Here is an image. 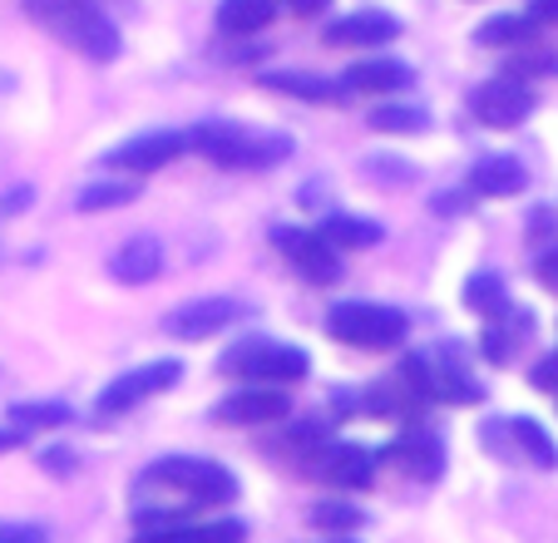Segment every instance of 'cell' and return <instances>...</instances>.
Here are the masks:
<instances>
[{
  "instance_id": "28",
  "label": "cell",
  "mask_w": 558,
  "mask_h": 543,
  "mask_svg": "<svg viewBox=\"0 0 558 543\" xmlns=\"http://www.w3.org/2000/svg\"><path fill=\"white\" fill-rule=\"evenodd\" d=\"M361 173L371 178V183H386V189H396V183H415V164L411 158H366L361 164Z\"/></svg>"
},
{
  "instance_id": "15",
  "label": "cell",
  "mask_w": 558,
  "mask_h": 543,
  "mask_svg": "<svg viewBox=\"0 0 558 543\" xmlns=\"http://www.w3.org/2000/svg\"><path fill=\"white\" fill-rule=\"evenodd\" d=\"M470 189L480 198H514V193L529 189V168L509 154H489L470 168Z\"/></svg>"
},
{
  "instance_id": "10",
  "label": "cell",
  "mask_w": 558,
  "mask_h": 543,
  "mask_svg": "<svg viewBox=\"0 0 558 543\" xmlns=\"http://www.w3.org/2000/svg\"><path fill=\"white\" fill-rule=\"evenodd\" d=\"M380 460L396 464L405 480L430 484V480H440V470H445V445H440V435L411 430V435H396V439H390V445L380 449Z\"/></svg>"
},
{
  "instance_id": "12",
  "label": "cell",
  "mask_w": 558,
  "mask_h": 543,
  "mask_svg": "<svg viewBox=\"0 0 558 543\" xmlns=\"http://www.w3.org/2000/svg\"><path fill=\"white\" fill-rule=\"evenodd\" d=\"M238 312H243V306L232 302V297H198V302L169 312L163 331L179 336V341H203V336H218L228 322H238Z\"/></svg>"
},
{
  "instance_id": "18",
  "label": "cell",
  "mask_w": 558,
  "mask_h": 543,
  "mask_svg": "<svg viewBox=\"0 0 558 543\" xmlns=\"http://www.w3.org/2000/svg\"><path fill=\"white\" fill-rule=\"evenodd\" d=\"M499 430H505L514 445L505 449V455H524L534 470H558V445L548 439V430L538 425V420H529V415H514V420H499Z\"/></svg>"
},
{
  "instance_id": "17",
  "label": "cell",
  "mask_w": 558,
  "mask_h": 543,
  "mask_svg": "<svg viewBox=\"0 0 558 543\" xmlns=\"http://www.w3.org/2000/svg\"><path fill=\"white\" fill-rule=\"evenodd\" d=\"M401 35V21L386 11H356L327 25V45H390Z\"/></svg>"
},
{
  "instance_id": "30",
  "label": "cell",
  "mask_w": 558,
  "mask_h": 543,
  "mask_svg": "<svg viewBox=\"0 0 558 543\" xmlns=\"http://www.w3.org/2000/svg\"><path fill=\"white\" fill-rule=\"evenodd\" d=\"M0 543H50V539H45V529H35V523H5Z\"/></svg>"
},
{
  "instance_id": "29",
  "label": "cell",
  "mask_w": 558,
  "mask_h": 543,
  "mask_svg": "<svg viewBox=\"0 0 558 543\" xmlns=\"http://www.w3.org/2000/svg\"><path fill=\"white\" fill-rule=\"evenodd\" d=\"M312 523L316 529H331V533H347V529H356L361 523V509H351V504H316Z\"/></svg>"
},
{
  "instance_id": "9",
  "label": "cell",
  "mask_w": 558,
  "mask_h": 543,
  "mask_svg": "<svg viewBox=\"0 0 558 543\" xmlns=\"http://www.w3.org/2000/svg\"><path fill=\"white\" fill-rule=\"evenodd\" d=\"M312 474L337 484V490H371L376 484V455L361 445H347V439H331V445L316 449Z\"/></svg>"
},
{
  "instance_id": "2",
  "label": "cell",
  "mask_w": 558,
  "mask_h": 543,
  "mask_svg": "<svg viewBox=\"0 0 558 543\" xmlns=\"http://www.w3.org/2000/svg\"><path fill=\"white\" fill-rule=\"evenodd\" d=\"M144 484H158V490H179L189 504L198 509H222V504L238 499V480H232L228 464L218 460H198V455H169L144 470Z\"/></svg>"
},
{
  "instance_id": "19",
  "label": "cell",
  "mask_w": 558,
  "mask_h": 543,
  "mask_svg": "<svg viewBox=\"0 0 558 543\" xmlns=\"http://www.w3.org/2000/svg\"><path fill=\"white\" fill-rule=\"evenodd\" d=\"M158 267H163V248H158L154 238H134V242H124V248L109 257V272H114L119 282H129V287L154 282Z\"/></svg>"
},
{
  "instance_id": "33",
  "label": "cell",
  "mask_w": 558,
  "mask_h": 543,
  "mask_svg": "<svg viewBox=\"0 0 558 543\" xmlns=\"http://www.w3.org/2000/svg\"><path fill=\"white\" fill-rule=\"evenodd\" d=\"M529 15H534L538 25H558V0H534V5H529Z\"/></svg>"
},
{
  "instance_id": "26",
  "label": "cell",
  "mask_w": 558,
  "mask_h": 543,
  "mask_svg": "<svg viewBox=\"0 0 558 543\" xmlns=\"http://www.w3.org/2000/svg\"><path fill=\"white\" fill-rule=\"evenodd\" d=\"M138 183H129V178H114V183H89V189H80V198H74V208L80 213H105V208H119V203H134Z\"/></svg>"
},
{
  "instance_id": "25",
  "label": "cell",
  "mask_w": 558,
  "mask_h": 543,
  "mask_svg": "<svg viewBox=\"0 0 558 543\" xmlns=\"http://www.w3.org/2000/svg\"><path fill=\"white\" fill-rule=\"evenodd\" d=\"M464 306H470V312H480V316H499L509 306L505 282H499L495 272H474L470 282H464Z\"/></svg>"
},
{
  "instance_id": "21",
  "label": "cell",
  "mask_w": 558,
  "mask_h": 543,
  "mask_svg": "<svg viewBox=\"0 0 558 543\" xmlns=\"http://www.w3.org/2000/svg\"><path fill=\"white\" fill-rule=\"evenodd\" d=\"M267 84H272V89H282V95H292V99H306V105H341V99L351 95L347 84L316 80V74H296V70L267 74Z\"/></svg>"
},
{
  "instance_id": "5",
  "label": "cell",
  "mask_w": 558,
  "mask_h": 543,
  "mask_svg": "<svg viewBox=\"0 0 558 543\" xmlns=\"http://www.w3.org/2000/svg\"><path fill=\"white\" fill-rule=\"evenodd\" d=\"M306 351L302 346H282V341H263V336H253V341L232 346L228 355H222V371L228 376H243V381H263V386H292V381L306 376Z\"/></svg>"
},
{
  "instance_id": "1",
  "label": "cell",
  "mask_w": 558,
  "mask_h": 543,
  "mask_svg": "<svg viewBox=\"0 0 558 543\" xmlns=\"http://www.w3.org/2000/svg\"><path fill=\"white\" fill-rule=\"evenodd\" d=\"M189 148H198L208 164H222V168H267V164H282L292 154V138L287 134H247L238 124H198L189 134Z\"/></svg>"
},
{
  "instance_id": "23",
  "label": "cell",
  "mask_w": 558,
  "mask_h": 543,
  "mask_svg": "<svg viewBox=\"0 0 558 543\" xmlns=\"http://www.w3.org/2000/svg\"><path fill=\"white\" fill-rule=\"evenodd\" d=\"M538 40V21L534 15H495L474 31V45H534Z\"/></svg>"
},
{
  "instance_id": "11",
  "label": "cell",
  "mask_w": 558,
  "mask_h": 543,
  "mask_svg": "<svg viewBox=\"0 0 558 543\" xmlns=\"http://www.w3.org/2000/svg\"><path fill=\"white\" fill-rule=\"evenodd\" d=\"M213 420H222V425H272V420H287V396L277 386H243L213 406Z\"/></svg>"
},
{
  "instance_id": "27",
  "label": "cell",
  "mask_w": 558,
  "mask_h": 543,
  "mask_svg": "<svg viewBox=\"0 0 558 543\" xmlns=\"http://www.w3.org/2000/svg\"><path fill=\"white\" fill-rule=\"evenodd\" d=\"M371 129H380V134H425V109L415 105H386L371 114Z\"/></svg>"
},
{
  "instance_id": "8",
  "label": "cell",
  "mask_w": 558,
  "mask_h": 543,
  "mask_svg": "<svg viewBox=\"0 0 558 543\" xmlns=\"http://www.w3.org/2000/svg\"><path fill=\"white\" fill-rule=\"evenodd\" d=\"M179 381H183L179 361H148V366H134L119 381H109L105 396H99V410H105V415H119V410H129V406H138V400L158 396V390L179 386Z\"/></svg>"
},
{
  "instance_id": "16",
  "label": "cell",
  "mask_w": 558,
  "mask_h": 543,
  "mask_svg": "<svg viewBox=\"0 0 558 543\" xmlns=\"http://www.w3.org/2000/svg\"><path fill=\"white\" fill-rule=\"evenodd\" d=\"M243 519H203V523H163V529L138 533L134 543H243Z\"/></svg>"
},
{
  "instance_id": "6",
  "label": "cell",
  "mask_w": 558,
  "mask_h": 543,
  "mask_svg": "<svg viewBox=\"0 0 558 543\" xmlns=\"http://www.w3.org/2000/svg\"><path fill=\"white\" fill-rule=\"evenodd\" d=\"M470 109L489 129H519L534 114V89L524 80H485L470 89Z\"/></svg>"
},
{
  "instance_id": "22",
  "label": "cell",
  "mask_w": 558,
  "mask_h": 543,
  "mask_svg": "<svg viewBox=\"0 0 558 543\" xmlns=\"http://www.w3.org/2000/svg\"><path fill=\"white\" fill-rule=\"evenodd\" d=\"M316 232H322V238H327L331 248H376V242L386 238V228H380V222H371V218H351V213H337V218H327Z\"/></svg>"
},
{
  "instance_id": "31",
  "label": "cell",
  "mask_w": 558,
  "mask_h": 543,
  "mask_svg": "<svg viewBox=\"0 0 558 543\" xmlns=\"http://www.w3.org/2000/svg\"><path fill=\"white\" fill-rule=\"evenodd\" d=\"M538 282H544L548 292H558V248H548L544 257H538Z\"/></svg>"
},
{
  "instance_id": "34",
  "label": "cell",
  "mask_w": 558,
  "mask_h": 543,
  "mask_svg": "<svg viewBox=\"0 0 558 543\" xmlns=\"http://www.w3.org/2000/svg\"><path fill=\"white\" fill-rule=\"evenodd\" d=\"M282 5H287L292 15H316V11H327L331 0H282Z\"/></svg>"
},
{
  "instance_id": "7",
  "label": "cell",
  "mask_w": 558,
  "mask_h": 543,
  "mask_svg": "<svg viewBox=\"0 0 558 543\" xmlns=\"http://www.w3.org/2000/svg\"><path fill=\"white\" fill-rule=\"evenodd\" d=\"M272 242H277V252H282V257L292 262L296 272H302L306 282H316V287L341 282V257H337V248H331V242L322 238V232L272 228Z\"/></svg>"
},
{
  "instance_id": "32",
  "label": "cell",
  "mask_w": 558,
  "mask_h": 543,
  "mask_svg": "<svg viewBox=\"0 0 558 543\" xmlns=\"http://www.w3.org/2000/svg\"><path fill=\"white\" fill-rule=\"evenodd\" d=\"M534 386H544V390H558V355H548L544 366H534Z\"/></svg>"
},
{
  "instance_id": "13",
  "label": "cell",
  "mask_w": 558,
  "mask_h": 543,
  "mask_svg": "<svg viewBox=\"0 0 558 543\" xmlns=\"http://www.w3.org/2000/svg\"><path fill=\"white\" fill-rule=\"evenodd\" d=\"M189 148V134H173V129H154V134H138L129 144H119L105 164L114 168H129V173H154V168L173 164V158Z\"/></svg>"
},
{
  "instance_id": "35",
  "label": "cell",
  "mask_w": 558,
  "mask_h": 543,
  "mask_svg": "<svg viewBox=\"0 0 558 543\" xmlns=\"http://www.w3.org/2000/svg\"><path fill=\"white\" fill-rule=\"evenodd\" d=\"M21 445V435H15V430H0V455H5V449H15Z\"/></svg>"
},
{
  "instance_id": "20",
  "label": "cell",
  "mask_w": 558,
  "mask_h": 543,
  "mask_svg": "<svg viewBox=\"0 0 558 543\" xmlns=\"http://www.w3.org/2000/svg\"><path fill=\"white\" fill-rule=\"evenodd\" d=\"M282 0H222L218 5V31L222 35H257L277 21Z\"/></svg>"
},
{
  "instance_id": "14",
  "label": "cell",
  "mask_w": 558,
  "mask_h": 543,
  "mask_svg": "<svg viewBox=\"0 0 558 543\" xmlns=\"http://www.w3.org/2000/svg\"><path fill=\"white\" fill-rule=\"evenodd\" d=\"M415 80V70L405 60H390V55H371V60H356L341 84L356 89V95H390V89H405Z\"/></svg>"
},
{
  "instance_id": "24",
  "label": "cell",
  "mask_w": 558,
  "mask_h": 543,
  "mask_svg": "<svg viewBox=\"0 0 558 543\" xmlns=\"http://www.w3.org/2000/svg\"><path fill=\"white\" fill-rule=\"evenodd\" d=\"M74 410L60 406V400H15L11 406V425L15 430H60L70 425Z\"/></svg>"
},
{
  "instance_id": "3",
  "label": "cell",
  "mask_w": 558,
  "mask_h": 543,
  "mask_svg": "<svg viewBox=\"0 0 558 543\" xmlns=\"http://www.w3.org/2000/svg\"><path fill=\"white\" fill-rule=\"evenodd\" d=\"M35 15H40L54 35H64L80 55H89V60L109 64L119 55V31L89 0H35Z\"/></svg>"
},
{
  "instance_id": "4",
  "label": "cell",
  "mask_w": 558,
  "mask_h": 543,
  "mask_svg": "<svg viewBox=\"0 0 558 543\" xmlns=\"http://www.w3.org/2000/svg\"><path fill=\"white\" fill-rule=\"evenodd\" d=\"M327 331L347 346H361V351H396L411 322H405V312L380 302H337L327 312Z\"/></svg>"
}]
</instances>
